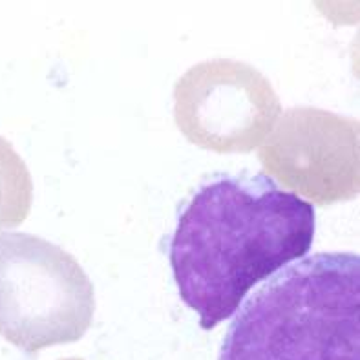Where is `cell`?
<instances>
[{
    "mask_svg": "<svg viewBox=\"0 0 360 360\" xmlns=\"http://www.w3.org/2000/svg\"><path fill=\"white\" fill-rule=\"evenodd\" d=\"M96 311L94 283L75 256L44 238L0 233V335L37 355L84 337Z\"/></svg>",
    "mask_w": 360,
    "mask_h": 360,
    "instance_id": "cell-3",
    "label": "cell"
},
{
    "mask_svg": "<svg viewBox=\"0 0 360 360\" xmlns=\"http://www.w3.org/2000/svg\"><path fill=\"white\" fill-rule=\"evenodd\" d=\"M59 360H82V359H59Z\"/></svg>",
    "mask_w": 360,
    "mask_h": 360,
    "instance_id": "cell-6",
    "label": "cell"
},
{
    "mask_svg": "<svg viewBox=\"0 0 360 360\" xmlns=\"http://www.w3.org/2000/svg\"><path fill=\"white\" fill-rule=\"evenodd\" d=\"M280 112L269 79L245 60H201L174 84L176 124L205 150L252 152L273 130Z\"/></svg>",
    "mask_w": 360,
    "mask_h": 360,
    "instance_id": "cell-4",
    "label": "cell"
},
{
    "mask_svg": "<svg viewBox=\"0 0 360 360\" xmlns=\"http://www.w3.org/2000/svg\"><path fill=\"white\" fill-rule=\"evenodd\" d=\"M359 119L316 106H292L260 145L264 169L319 205L352 200L360 191Z\"/></svg>",
    "mask_w": 360,
    "mask_h": 360,
    "instance_id": "cell-5",
    "label": "cell"
},
{
    "mask_svg": "<svg viewBox=\"0 0 360 360\" xmlns=\"http://www.w3.org/2000/svg\"><path fill=\"white\" fill-rule=\"evenodd\" d=\"M315 209L262 172L214 174L183 207L169 256L181 300L214 329L247 292L306 256Z\"/></svg>",
    "mask_w": 360,
    "mask_h": 360,
    "instance_id": "cell-1",
    "label": "cell"
},
{
    "mask_svg": "<svg viewBox=\"0 0 360 360\" xmlns=\"http://www.w3.org/2000/svg\"><path fill=\"white\" fill-rule=\"evenodd\" d=\"M219 360H360V256L316 252L243 302Z\"/></svg>",
    "mask_w": 360,
    "mask_h": 360,
    "instance_id": "cell-2",
    "label": "cell"
}]
</instances>
